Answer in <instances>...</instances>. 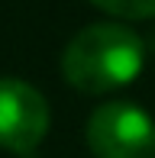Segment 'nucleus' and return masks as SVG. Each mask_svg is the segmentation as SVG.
<instances>
[{"mask_svg": "<svg viewBox=\"0 0 155 158\" xmlns=\"http://www.w3.org/2000/svg\"><path fill=\"white\" fill-rule=\"evenodd\" d=\"M90 3L116 19H152L155 16V0H90Z\"/></svg>", "mask_w": 155, "mask_h": 158, "instance_id": "20e7f679", "label": "nucleus"}, {"mask_svg": "<svg viewBox=\"0 0 155 158\" xmlns=\"http://www.w3.org/2000/svg\"><path fill=\"white\" fill-rule=\"evenodd\" d=\"M48 123V103L32 84L19 77H0V148L19 158L32 155L45 142Z\"/></svg>", "mask_w": 155, "mask_h": 158, "instance_id": "7ed1b4c3", "label": "nucleus"}, {"mask_svg": "<svg viewBox=\"0 0 155 158\" xmlns=\"http://www.w3.org/2000/svg\"><path fill=\"white\" fill-rule=\"evenodd\" d=\"M145 42L123 23H90L61 52V74L81 94H110L139 77Z\"/></svg>", "mask_w": 155, "mask_h": 158, "instance_id": "f257e3e1", "label": "nucleus"}, {"mask_svg": "<svg viewBox=\"0 0 155 158\" xmlns=\"http://www.w3.org/2000/svg\"><path fill=\"white\" fill-rule=\"evenodd\" d=\"M84 135L94 158H155V119L129 100L100 103Z\"/></svg>", "mask_w": 155, "mask_h": 158, "instance_id": "f03ea898", "label": "nucleus"}]
</instances>
